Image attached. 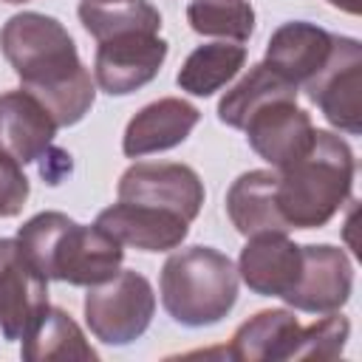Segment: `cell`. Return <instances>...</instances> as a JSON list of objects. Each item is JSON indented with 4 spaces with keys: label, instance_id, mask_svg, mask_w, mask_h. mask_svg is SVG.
Instances as JSON below:
<instances>
[{
    "label": "cell",
    "instance_id": "6da1fadb",
    "mask_svg": "<svg viewBox=\"0 0 362 362\" xmlns=\"http://www.w3.org/2000/svg\"><path fill=\"white\" fill-rule=\"evenodd\" d=\"M0 51L14 68L20 88L37 96L59 127H74L88 116L96 82L57 17L42 11L11 14L0 28Z\"/></svg>",
    "mask_w": 362,
    "mask_h": 362
},
{
    "label": "cell",
    "instance_id": "7a4b0ae2",
    "mask_svg": "<svg viewBox=\"0 0 362 362\" xmlns=\"http://www.w3.org/2000/svg\"><path fill=\"white\" fill-rule=\"evenodd\" d=\"M14 240L45 280L82 288L110 280L124 260V246L110 232L99 223H79L57 209L31 215Z\"/></svg>",
    "mask_w": 362,
    "mask_h": 362
},
{
    "label": "cell",
    "instance_id": "3957f363",
    "mask_svg": "<svg viewBox=\"0 0 362 362\" xmlns=\"http://www.w3.org/2000/svg\"><path fill=\"white\" fill-rule=\"evenodd\" d=\"M356 175L351 144L334 130H317L305 158L277 170L274 201L291 229H322L348 204Z\"/></svg>",
    "mask_w": 362,
    "mask_h": 362
},
{
    "label": "cell",
    "instance_id": "277c9868",
    "mask_svg": "<svg viewBox=\"0 0 362 362\" xmlns=\"http://www.w3.org/2000/svg\"><path fill=\"white\" fill-rule=\"evenodd\" d=\"M238 269L212 246L173 252L158 277L164 311L184 328H206L229 317L238 303Z\"/></svg>",
    "mask_w": 362,
    "mask_h": 362
},
{
    "label": "cell",
    "instance_id": "5b68a950",
    "mask_svg": "<svg viewBox=\"0 0 362 362\" xmlns=\"http://www.w3.org/2000/svg\"><path fill=\"white\" fill-rule=\"evenodd\" d=\"M82 311L93 339L122 348L136 342L150 328L156 314V291L141 272L119 269L110 280L88 286Z\"/></svg>",
    "mask_w": 362,
    "mask_h": 362
},
{
    "label": "cell",
    "instance_id": "8992f818",
    "mask_svg": "<svg viewBox=\"0 0 362 362\" xmlns=\"http://www.w3.org/2000/svg\"><path fill=\"white\" fill-rule=\"evenodd\" d=\"M339 133H362V42L337 34L328 62L300 88Z\"/></svg>",
    "mask_w": 362,
    "mask_h": 362
},
{
    "label": "cell",
    "instance_id": "52a82bcc",
    "mask_svg": "<svg viewBox=\"0 0 362 362\" xmlns=\"http://www.w3.org/2000/svg\"><path fill=\"white\" fill-rule=\"evenodd\" d=\"M170 54L158 31H122L96 42L93 82L107 96H130L150 85Z\"/></svg>",
    "mask_w": 362,
    "mask_h": 362
},
{
    "label": "cell",
    "instance_id": "ba28073f",
    "mask_svg": "<svg viewBox=\"0 0 362 362\" xmlns=\"http://www.w3.org/2000/svg\"><path fill=\"white\" fill-rule=\"evenodd\" d=\"M119 201L147 204L195 221L204 206V181L189 164L178 161H136L119 175Z\"/></svg>",
    "mask_w": 362,
    "mask_h": 362
},
{
    "label": "cell",
    "instance_id": "9c48e42d",
    "mask_svg": "<svg viewBox=\"0 0 362 362\" xmlns=\"http://www.w3.org/2000/svg\"><path fill=\"white\" fill-rule=\"evenodd\" d=\"M243 133H246L249 147L272 170H283L305 158L317 139V127L308 110H303L297 99L291 96H280V99L260 105L246 119Z\"/></svg>",
    "mask_w": 362,
    "mask_h": 362
},
{
    "label": "cell",
    "instance_id": "30bf717a",
    "mask_svg": "<svg viewBox=\"0 0 362 362\" xmlns=\"http://www.w3.org/2000/svg\"><path fill=\"white\" fill-rule=\"evenodd\" d=\"M351 291L354 263L348 252L334 243H305L300 277L283 303L305 314H331L351 300Z\"/></svg>",
    "mask_w": 362,
    "mask_h": 362
},
{
    "label": "cell",
    "instance_id": "8fae6325",
    "mask_svg": "<svg viewBox=\"0 0 362 362\" xmlns=\"http://www.w3.org/2000/svg\"><path fill=\"white\" fill-rule=\"evenodd\" d=\"M235 269L249 291L283 300L300 277L303 246L294 243L288 232H257L246 238Z\"/></svg>",
    "mask_w": 362,
    "mask_h": 362
},
{
    "label": "cell",
    "instance_id": "7c38bea8",
    "mask_svg": "<svg viewBox=\"0 0 362 362\" xmlns=\"http://www.w3.org/2000/svg\"><path fill=\"white\" fill-rule=\"evenodd\" d=\"M59 124L48 107L28 90L0 93V153L11 156L17 164L42 161L54 150V136Z\"/></svg>",
    "mask_w": 362,
    "mask_h": 362
},
{
    "label": "cell",
    "instance_id": "4fadbf2b",
    "mask_svg": "<svg viewBox=\"0 0 362 362\" xmlns=\"http://www.w3.org/2000/svg\"><path fill=\"white\" fill-rule=\"evenodd\" d=\"M96 223L110 232L122 246L139 252H173L189 235V221H184L181 215L130 201H116L105 206L96 215Z\"/></svg>",
    "mask_w": 362,
    "mask_h": 362
},
{
    "label": "cell",
    "instance_id": "5bb4252c",
    "mask_svg": "<svg viewBox=\"0 0 362 362\" xmlns=\"http://www.w3.org/2000/svg\"><path fill=\"white\" fill-rule=\"evenodd\" d=\"M198 122H201V110L192 102L181 96L156 99L127 122L122 136V153L127 158H144L153 153L173 150L189 139Z\"/></svg>",
    "mask_w": 362,
    "mask_h": 362
},
{
    "label": "cell",
    "instance_id": "9a60e30c",
    "mask_svg": "<svg viewBox=\"0 0 362 362\" xmlns=\"http://www.w3.org/2000/svg\"><path fill=\"white\" fill-rule=\"evenodd\" d=\"M48 308V280L23 257L17 240L0 260V334L14 342Z\"/></svg>",
    "mask_w": 362,
    "mask_h": 362
},
{
    "label": "cell",
    "instance_id": "2e32d148",
    "mask_svg": "<svg viewBox=\"0 0 362 362\" xmlns=\"http://www.w3.org/2000/svg\"><path fill=\"white\" fill-rule=\"evenodd\" d=\"M337 34L325 31L308 20H288L277 25L266 42L263 62L286 76L291 85L303 88L331 57Z\"/></svg>",
    "mask_w": 362,
    "mask_h": 362
},
{
    "label": "cell",
    "instance_id": "e0dca14e",
    "mask_svg": "<svg viewBox=\"0 0 362 362\" xmlns=\"http://www.w3.org/2000/svg\"><path fill=\"white\" fill-rule=\"evenodd\" d=\"M300 320L288 308H263L243 320L226 348L229 359L238 362H280L294 359L300 345Z\"/></svg>",
    "mask_w": 362,
    "mask_h": 362
},
{
    "label": "cell",
    "instance_id": "ac0fdd59",
    "mask_svg": "<svg viewBox=\"0 0 362 362\" xmlns=\"http://www.w3.org/2000/svg\"><path fill=\"white\" fill-rule=\"evenodd\" d=\"M20 356L25 362H99L79 322L59 305H51L23 334Z\"/></svg>",
    "mask_w": 362,
    "mask_h": 362
},
{
    "label": "cell",
    "instance_id": "d6986e66",
    "mask_svg": "<svg viewBox=\"0 0 362 362\" xmlns=\"http://www.w3.org/2000/svg\"><path fill=\"white\" fill-rule=\"evenodd\" d=\"M274 184L277 170H249L240 173L226 189V215L243 238L257 232H288L277 212Z\"/></svg>",
    "mask_w": 362,
    "mask_h": 362
},
{
    "label": "cell",
    "instance_id": "ffe728a7",
    "mask_svg": "<svg viewBox=\"0 0 362 362\" xmlns=\"http://www.w3.org/2000/svg\"><path fill=\"white\" fill-rule=\"evenodd\" d=\"M246 65V48L240 42H204L187 54L175 74V85L189 96H212L223 85H229L240 68Z\"/></svg>",
    "mask_w": 362,
    "mask_h": 362
},
{
    "label": "cell",
    "instance_id": "44dd1931",
    "mask_svg": "<svg viewBox=\"0 0 362 362\" xmlns=\"http://www.w3.org/2000/svg\"><path fill=\"white\" fill-rule=\"evenodd\" d=\"M300 88L291 85L286 76H280L274 68H269L266 62L252 65L218 102V119L232 127V130H243L246 119L266 102L280 99V96H291L297 99Z\"/></svg>",
    "mask_w": 362,
    "mask_h": 362
},
{
    "label": "cell",
    "instance_id": "7402d4cb",
    "mask_svg": "<svg viewBox=\"0 0 362 362\" xmlns=\"http://www.w3.org/2000/svg\"><path fill=\"white\" fill-rule=\"evenodd\" d=\"M76 14L96 42L122 31H161V11L150 0H82Z\"/></svg>",
    "mask_w": 362,
    "mask_h": 362
},
{
    "label": "cell",
    "instance_id": "603a6c76",
    "mask_svg": "<svg viewBox=\"0 0 362 362\" xmlns=\"http://www.w3.org/2000/svg\"><path fill=\"white\" fill-rule=\"evenodd\" d=\"M187 23L201 37L246 42L255 34V8L249 0H189Z\"/></svg>",
    "mask_w": 362,
    "mask_h": 362
},
{
    "label": "cell",
    "instance_id": "cb8c5ba5",
    "mask_svg": "<svg viewBox=\"0 0 362 362\" xmlns=\"http://www.w3.org/2000/svg\"><path fill=\"white\" fill-rule=\"evenodd\" d=\"M351 337V322L339 311L320 314L311 325L300 331V345L294 351V359H337L345 351V342Z\"/></svg>",
    "mask_w": 362,
    "mask_h": 362
},
{
    "label": "cell",
    "instance_id": "d4e9b609",
    "mask_svg": "<svg viewBox=\"0 0 362 362\" xmlns=\"http://www.w3.org/2000/svg\"><path fill=\"white\" fill-rule=\"evenodd\" d=\"M28 192H31V184H28V175L23 173V164L0 153V218L20 215L28 201Z\"/></svg>",
    "mask_w": 362,
    "mask_h": 362
},
{
    "label": "cell",
    "instance_id": "484cf974",
    "mask_svg": "<svg viewBox=\"0 0 362 362\" xmlns=\"http://www.w3.org/2000/svg\"><path fill=\"white\" fill-rule=\"evenodd\" d=\"M334 8H339V11H345V14H359V8H362V0H328Z\"/></svg>",
    "mask_w": 362,
    "mask_h": 362
},
{
    "label": "cell",
    "instance_id": "4316f807",
    "mask_svg": "<svg viewBox=\"0 0 362 362\" xmlns=\"http://www.w3.org/2000/svg\"><path fill=\"white\" fill-rule=\"evenodd\" d=\"M14 243V238H0V260H3V255L8 252V246Z\"/></svg>",
    "mask_w": 362,
    "mask_h": 362
},
{
    "label": "cell",
    "instance_id": "83f0119b",
    "mask_svg": "<svg viewBox=\"0 0 362 362\" xmlns=\"http://www.w3.org/2000/svg\"><path fill=\"white\" fill-rule=\"evenodd\" d=\"M3 3H11V6H20V3H28V0H3Z\"/></svg>",
    "mask_w": 362,
    "mask_h": 362
}]
</instances>
